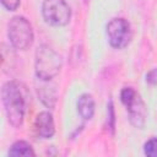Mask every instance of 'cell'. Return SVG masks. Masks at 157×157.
<instances>
[{
    "label": "cell",
    "mask_w": 157,
    "mask_h": 157,
    "mask_svg": "<svg viewBox=\"0 0 157 157\" xmlns=\"http://www.w3.org/2000/svg\"><path fill=\"white\" fill-rule=\"evenodd\" d=\"M1 99L9 123L15 128L21 126L25 118L26 102L20 85L16 81L4 83L1 88Z\"/></svg>",
    "instance_id": "1"
},
{
    "label": "cell",
    "mask_w": 157,
    "mask_h": 157,
    "mask_svg": "<svg viewBox=\"0 0 157 157\" xmlns=\"http://www.w3.org/2000/svg\"><path fill=\"white\" fill-rule=\"evenodd\" d=\"M61 67V56L49 45L42 44L36 52V75L39 80L49 81Z\"/></svg>",
    "instance_id": "2"
},
{
    "label": "cell",
    "mask_w": 157,
    "mask_h": 157,
    "mask_svg": "<svg viewBox=\"0 0 157 157\" xmlns=\"http://www.w3.org/2000/svg\"><path fill=\"white\" fill-rule=\"evenodd\" d=\"M120 99L123 104L126 107L128 114H129V120L135 128H144L145 121H146V105L144 101L141 99L140 94L132 88V87H125L121 90L120 93Z\"/></svg>",
    "instance_id": "3"
},
{
    "label": "cell",
    "mask_w": 157,
    "mask_h": 157,
    "mask_svg": "<svg viewBox=\"0 0 157 157\" xmlns=\"http://www.w3.org/2000/svg\"><path fill=\"white\" fill-rule=\"evenodd\" d=\"M7 34L11 44L16 49L25 50L33 42V29L31 23L22 16H15L10 20Z\"/></svg>",
    "instance_id": "4"
},
{
    "label": "cell",
    "mask_w": 157,
    "mask_h": 157,
    "mask_svg": "<svg viewBox=\"0 0 157 157\" xmlns=\"http://www.w3.org/2000/svg\"><path fill=\"white\" fill-rule=\"evenodd\" d=\"M42 13L44 20L53 26H65L71 17L70 6L65 0H44Z\"/></svg>",
    "instance_id": "5"
},
{
    "label": "cell",
    "mask_w": 157,
    "mask_h": 157,
    "mask_svg": "<svg viewBox=\"0 0 157 157\" xmlns=\"http://www.w3.org/2000/svg\"><path fill=\"white\" fill-rule=\"evenodd\" d=\"M107 36L113 48L120 49L128 45L131 38V28L126 20L113 18L107 25Z\"/></svg>",
    "instance_id": "6"
},
{
    "label": "cell",
    "mask_w": 157,
    "mask_h": 157,
    "mask_svg": "<svg viewBox=\"0 0 157 157\" xmlns=\"http://www.w3.org/2000/svg\"><path fill=\"white\" fill-rule=\"evenodd\" d=\"M34 129L36 132L43 137V139H50L54 135L55 128H54V120L50 113L42 112L37 115L34 121Z\"/></svg>",
    "instance_id": "7"
},
{
    "label": "cell",
    "mask_w": 157,
    "mask_h": 157,
    "mask_svg": "<svg viewBox=\"0 0 157 157\" xmlns=\"http://www.w3.org/2000/svg\"><path fill=\"white\" fill-rule=\"evenodd\" d=\"M77 110L80 113V115L83 119H91L93 117L94 113V101L93 97L88 93L81 94L78 101H77Z\"/></svg>",
    "instance_id": "8"
},
{
    "label": "cell",
    "mask_w": 157,
    "mask_h": 157,
    "mask_svg": "<svg viewBox=\"0 0 157 157\" xmlns=\"http://www.w3.org/2000/svg\"><path fill=\"white\" fill-rule=\"evenodd\" d=\"M38 97L42 101V103L49 108H53L55 102H56V90L53 85L43 83L38 88Z\"/></svg>",
    "instance_id": "9"
},
{
    "label": "cell",
    "mask_w": 157,
    "mask_h": 157,
    "mask_svg": "<svg viewBox=\"0 0 157 157\" xmlns=\"http://www.w3.org/2000/svg\"><path fill=\"white\" fill-rule=\"evenodd\" d=\"M9 156H26V157H29V156H34V151H33L32 146L28 142L16 141L9 151Z\"/></svg>",
    "instance_id": "10"
},
{
    "label": "cell",
    "mask_w": 157,
    "mask_h": 157,
    "mask_svg": "<svg viewBox=\"0 0 157 157\" xmlns=\"http://www.w3.org/2000/svg\"><path fill=\"white\" fill-rule=\"evenodd\" d=\"M144 152L148 157H157V137H152L147 142H145Z\"/></svg>",
    "instance_id": "11"
},
{
    "label": "cell",
    "mask_w": 157,
    "mask_h": 157,
    "mask_svg": "<svg viewBox=\"0 0 157 157\" xmlns=\"http://www.w3.org/2000/svg\"><path fill=\"white\" fill-rule=\"evenodd\" d=\"M146 82L152 86H157V67L150 70L146 74Z\"/></svg>",
    "instance_id": "12"
},
{
    "label": "cell",
    "mask_w": 157,
    "mask_h": 157,
    "mask_svg": "<svg viewBox=\"0 0 157 157\" xmlns=\"http://www.w3.org/2000/svg\"><path fill=\"white\" fill-rule=\"evenodd\" d=\"M1 4L4 7H6L9 11H13L18 7L20 0H1Z\"/></svg>",
    "instance_id": "13"
},
{
    "label": "cell",
    "mask_w": 157,
    "mask_h": 157,
    "mask_svg": "<svg viewBox=\"0 0 157 157\" xmlns=\"http://www.w3.org/2000/svg\"><path fill=\"white\" fill-rule=\"evenodd\" d=\"M108 117H109V120L112 121V125H110V129H114V109H113V103L109 102L108 105Z\"/></svg>",
    "instance_id": "14"
}]
</instances>
